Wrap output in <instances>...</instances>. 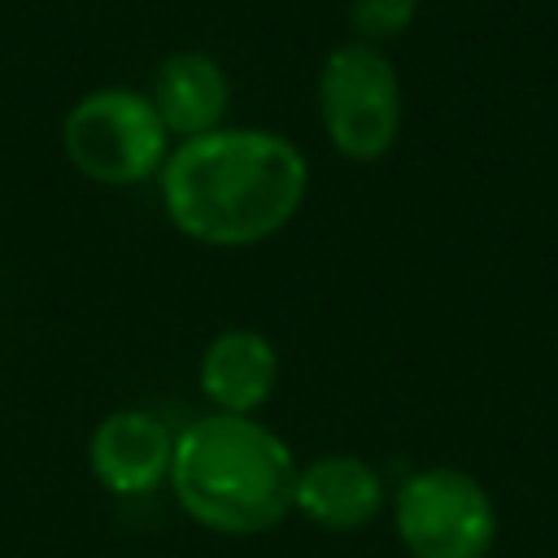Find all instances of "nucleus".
Listing matches in <instances>:
<instances>
[{"instance_id": "obj_1", "label": "nucleus", "mask_w": 558, "mask_h": 558, "mask_svg": "<svg viewBox=\"0 0 558 558\" xmlns=\"http://www.w3.org/2000/svg\"><path fill=\"white\" fill-rule=\"evenodd\" d=\"M157 187L179 235L209 248H253L301 214L310 161L279 131L218 126L174 144Z\"/></svg>"}, {"instance_id": "obj_2", "label": "nucleus", "mask_w": 558, "mask_h": 558, "mask_svg": "<svg viewBox=\"0 0 558 558\" xmlns=\"http://www.w3.org/2000/svg\"><path fill=\"white\" fill-rule=\"evenodd\" d=\"M296 458L253 414H201L174 432L170 493L218 536H262L292 514Z\"/></svg>"}, {"instance_id": "obj_3", "label": "nucleus", "mask_w": 558, "mask_h": 558, "mask_svg": "<svg viewBox=\"0 0 558 558\" xmlns=\"http://www.w3.org/2000/svg\"><path fill=\"white\" fill-rule=\"evenodd\" d=\"M170 148V131L161 126L148 92L126 83L92 87L61 118L65 161L100 187H135L157 179Z\"/></svg>"}, {"instance_id": "obj_4", "label": "nucleus", "mask_w": 558, "mask_h": 558, "mask_svg": "<svg viewBox=\"0 0 558 558\" xmlns=\"http://www.w3.org/2000/svg\"><path fill=\"white\" fill-rule=\"evenodd\" d=\"M318 122L327 144L353 161L375 166L392 153L401 135V74L384 48L349 39L331 48L318 65Z\"/></svg>"}, {"instance_id": "obj_5", "label": "nucleus", "mask_w": 558, "mask_h": 558, "mask_svg": "<svg viewBox=\"0 0 558 558\" xmlns=\"http://www.w3.org/2000/svg\"><path fill=\"white\" fill-rule=\"evenodd\" d=\"M392 527L410 558H488L497 506L462 466H423L392 497Z\"/></svg>"}, {"instance_id": "obj_6", "label": "nucleus", "mask_w": 558, "mask_h": 558, "mask_svg": "<svg viewBox=\"0 0 558 558\" xmlns=\"http://www.w3.org/2000/svg\"><path fill=\"white\" fill-rule=\"evenodd\" d=\"M174 432L161 414L122 405L105 414L87 440V466L100 488L118 497H148L170 480Z\"/></svg>"}, {"instance_id": "obj_7", "label": "nucleus", "mask_w": 558, "mask_h": 558, "mask_svg": "<svg viewBox=\"0 0 558 558\" xmlns=\"http://www.w3.org/2000/svg\"><path fill=\"white\" fill-rule=\"evenodd\" d=\"M388 501L384 475L357 453H323L296 466L292 514L327 532H357L366 527Z\"/></svg>"}, {"instance_id": "obj_8", "label": "nucleus", "mask_w": 558, "mask_h": 558, "mask_svg": "<svg viewBox=\"0 0 558 558\" xmlns=\"http://www.w3.org/2000/svg\"><path fill=\"white\" fill-rule=\"evenodd\" d=\"M148 100L161 118V126L170 131L174 144L209 135L218 126H227L231 113V78L222 70V61L205 48H179L170 52L148 87Z\"/></svg>"}, {"instance_id": "obj_9", "label": "nucleus", "mask_w": 558, "mask_h": 558, "mask_svg": "<svg viewBox=\"0 0 558 558\" xmlns=\"http://www.w3.org/2000/svg\"><path fill=\"white\" fill-rule=\"evenodd\" d=\"M201 392L218 414H253L279 388V349L257 327H222L201 353Z\"/></svg>"}, {"instance_id": "obj_10", "label": "nucleus", "mask_w": 558, "mask_h": 558, "mask_svg": "<svg viewBox=\"0 0 558 558\" xmlns=\"http://www.w3.org/2000/svg\"><path fill=\"white\" fill-rule=\"evenodd\" d=\"M423 0H349V26L362 44H388L397 35H405L418 17Z\"/></svg>"}]
</instances>
